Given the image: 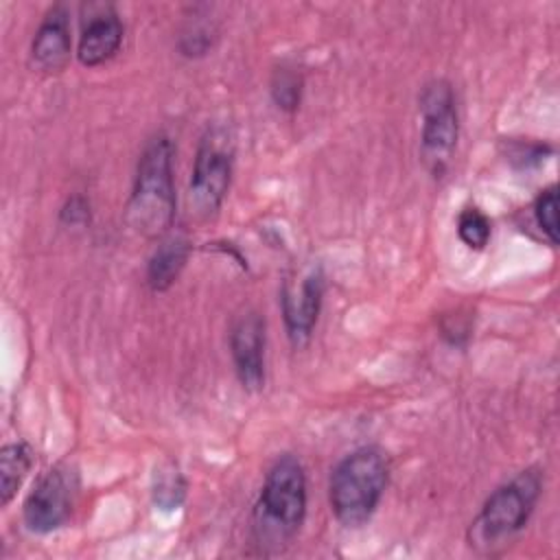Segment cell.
I'll use <instances>...</instances> for the list:
<instances>
[{"instance_id":"obj_1","label":"cell","mask_w":560,"mask_h":560,"mask_svg":"<svg viewBox=\"0 0 560 560\" xmlns=\"http://www.w3.org/2000/svg\"><path fill=\"white\" fill-rule=\"evenodd\" d=\"M175 219L173 144L166 136H155L142 151L136 168L127 223L142 236H162Z\"/></svg>"},{"instance_id":"obj_2","label":"cell","mask_w":560,"mask_h":560,"mask_svg":"<svg viewBox=\"0 0 560 560\" xmlns=\"http://www.w3.org/2000/svg\"><path fill=\"white\" fill-rule=\"evenodd\" d=\"M389 466L374 446H363L346 455L330 475L328 501L335 518L346 527L363 525L381 503L387 488Z\"/></svg>"},{"instance_id":"obj_3","label":"cell","mask_w":560,"mask_h":560,"mask_svg":"<svg viewBox=\"0 0 560 560\" xmlns=\"http://www.w3.org/2000/svg\"><path fill=\"white\" fill-rule=\"evenodd\" d=\"M542 490V475L527 468L492 490L470 523L468 540L481 553H492L505 547L529 521Z\"/></svg>"},{"instance_id":"obj_4","label":"cell","mask_w":560,"mask_h":560,"mask_svg":"<svg viewBox=\"0 0 560 560\" xmlns=\"http://www.w3.org/2000/svg\"><path fill=\"white\" fill-rule=\"evenodd\" d=\"M306 514V475L298 457L280 455L267 470L256 503V532L260 540L291 538Z\"/></svg>"},{"instance_id":"obj_5","label":"cell","mask_w":560,"mask_h":560,"mask_svg":"<svg viewBox=\"0 0 560 560\" xmlns=\"http://www.w3.org/2000/svg\"><path fill=\"white\" fill-rule=\"evenodd\" d=\"M420 112H422V162L427 171L440 179L448 171L459 122H457V107L453 90L446 81H433L422 90L420 96Z\"/></svg>"},{"instance_id":"obj_6","label":"cell","mask_w":560,"mask_h":560,"mask_svg":"<svg viewBox=\"0 0 560 560\" xmlns=\"http://www.w3.org/2000/svg\"><path fill=\"white\" fill-rule=\"evenodd\" d=\"M232 177V144L221 131H208L197 149L188 203L190 212L201 219L212 217L230 188Z\"/></svg>"},{"instance_id":"obj_7","label":"cell","mask_w":560,"mask_h":560,"mask_svg":"<svg viewBox=\"0 0 560 560\" xmlns=\"http://www.w3.org/2000/svg\"><path fill=\"white\" fill-rule=\"evenodd\" d=\"M77 490L79 479L70 466L50 468L44 477H39L24 501V525L35 534L59 529L72 514Z\"/></svg>"},{"instance_id":"obj_8","label":"cell","mask_w":560,"mask_h":560,"mask_svg":"<svg viewBox=\"0 0 560 560\" xmlns=\"http://www.w3.org/2000/svg\"><path fill=\"white\" fill-rule=\"evenodd\" d=\"M324 295V276L319 267H308L287 278L280 291L284 326L291 343L304 346L315 328Z\"/></svg>"},{"instance_id":"obj_9","label":"cell","mask_w":560,"mask_h":560,"mask_svg":"<svg viewBox=\"0 0 560 560\" xmlns=\"http://www.w3.org/2000/svg\"><path fill=\"white\" fill-rule=\"evenodd\" d=\"M230 352L241 385L256 392L265 383V319L256 311L236 317L230 330Z\"/></svg>"},{"instance_id":"obj_10","label":"cell","mask_w":560,"mask_h":560,"mask_svg":"<svg viewBox=\"0 0 560 560\" xmlns=\"http://www.w3.org/2000/svg\"><path fill=\"white\" fill-rule=\"evenodd\" d=\"M33 66L42 72H61L70 61V22L68 11L57 4L42 20L33 44Z\"/></svg>"},{"instance_id":"obj_11","label":"cell","mask_w":560,"mask_h":560,"mask_svg":"<svg viewBox=\"0 0 560 560\" xmlns=\"http://www.w3.org/2000/svg\"><path fill=\"white\" fill-rule=\"evenodd\" d=\"M122 44V22L118 15L107 9L88 20L79 37V61L88 68L109 61Z\"/></svg>"},{"instance_id":"obj_12","label":"cell","mask_w":560,"mask_h":560,"mask_svg":"<svg viewBox=\"0 0 560 560\" xmlns=\"http://www.w3.org/2000/svg\"><path fill=\"white\" fill-rule=\"evenodd\" d=\"M190 256V243L184 236L164 238L147 265V282L153 291H166L182 273Z\"/></svg>"},{"instance_id":"obj_13","label":"cell","mask_w":560,"mask_h":560,"mask_svg":"<svg viewBox=\"0 0 560 560\" xmlns=\"http://www.w3.org/2000/svg\"><path fill=\"white\" fill-rule=\"evenodd\" d=\"M33 466V451L26 442L4 444L0 451V505H7Z\"/></svg>"},{"instance_id":"obj_14","label":"cell","mask_w":560,"mask_h":560,"mask_svg":"<svg viewBox=\"0 0 560 560\" xmlns=\"http://www.w3.org/2000/svg\"><path fill=\"white\" fill-rule=\"evenodd\" d=\"M184 497H186V481L182 472L173 464L162 466L153 477L155 505H160L162 510H173L184 501Z\"/></svg>"},{"instance_id":"obj_15","label":"cell","mask_w":560,"mask_h":560,"mask_svg":"<svg viewBox=\"0 0 560 560\" xmlns=\"http://www.w3.org/2000/svg\"><path fill=\"white\" fill-rule=\"evenodd\" d=\"M457 234L470 249H483L490 241V221L479 208H464L457 217Z\"/></svg>"},{"instance_id":"obj_16","label":"cell","mask_w":560,"mask_h":560,"mask_svg":"<svg viewBox=\"0 0 560 560\" xmlns=\"http://www.w3.org/2000/svg\"><path fill=\"white\" fill-rule=\"evenodd\" d=\"M271 96L284 112H295L302 96V77L287 66H280L271 79Z\"/></svg>"},{"instance_id":"obj_17","label":"cell","mask_w":560,"mask_h":560,"mask_svg":"<svg viewBox=\"0 0 560 560\" xmlns=\"http://www.w3.org/2000/svg\"><path fill=\"white\" fill-rule=\"evenodd\" d=\"M534 217L542 234L549 238L551 245L558 243V188L549 186L540 190L534 203Z\"/></svg>"}]
</instances>
